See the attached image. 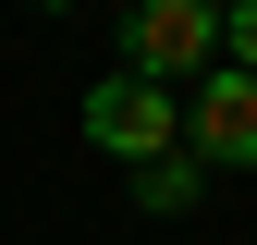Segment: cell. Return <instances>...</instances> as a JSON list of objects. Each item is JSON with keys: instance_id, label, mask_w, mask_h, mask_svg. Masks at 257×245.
Instances as JSON below:
<instances>
[{"instance_id": "277c9868", "label": "cell", "mask_w": 257, "mask_h": 245, "mask_svg": "<svg viewBox=\"0 0 257 245\" xmlns=\"http://www.w3.org/2000/svg\"><path fill=\"white\" fill-rule=\"evenodd\" d=\"M196 196H208V160H196V147H159V160L135 172V208H147V221H184Z\"/></svg>"}, {"instance_id": "7a4b0ae2", "label": "cell", "mask_w": 257, "mask_h": 245, "mask_svg": "<svg viewBox=\"0 0 257 245\" xmlns=\"http://www.w3.org/2000/svg\"><path fill=\"white\" fill-rule=\"evenodd\" d=\"M86 147L147 172L159 147H184V98H172V86H147V74H110V86H86Z\"/></svg>"}, {"instance_id": "3957f363", "label": "cell", "mask_w": 257, "mask_h": 245, "mask_svg": "<svg viewBox=\"0 0 257 245\" xmlns=\"http://www.w3.org/2000/svg\"><path fill=\"white\" fill-rule=\"evenodd\" d=\"M184 147H196L208 172H257V74H196V98H184Z\"/></svg>"}, {"instance_id": "8992f818", "label": "cell", "mask_w": 257, "mask_h": 245, "mask_svg": "<svg viewBox=\"0 0 257 245\" xmlns=\"http://www.w3.org/2000/svg\"><path fill=\"white\" fill-rule=\"evenodd\" d=\"M37 13H74V0H37Z\"/></svg>"}, {"instance_id": "5b68a950", "label": "cell", "mask_w": 257, "mask_h": 245, "mask_svg": "<svg viewBox=\"0 0 257 245\" xmlns=\"http://www.w3.org/2000/svg\"><path fill=\"white\" fill-rule=\"evenodd\" d=\"M220 61L257 74V0H220Z\"/></svg>"}, {"instance_id": "6da1fadb", "label": "cell", "mask_w": 257, "mask_h": 245, "mask_svg": "<svg viewBox=\"0 0 257 245\" xmlns=\"http://www.w3.org/2000/svg\"><path fill=\"white\" fill-rule=\"evenodd\" d=\"M122 74H147V86H196L220 74V0H135L122 13Z\"/></svg>"}]
</instances>
